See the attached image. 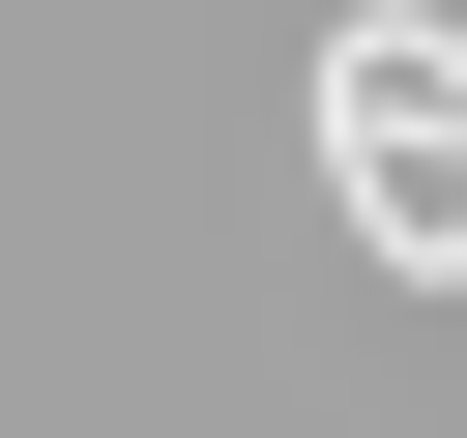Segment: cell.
<instances>
[{
	"label": "cell",
	"instance_id": "1",
	"mask_svg": "<svg viewBox=\"0 0 467 438\" xmlns=\"http://www.w3.org/2000/svg\"><path fill=\"white\" fill-rule=\"evenodd\" d=\"M321 175H350V234L409 292H467V29L438 0H350L321 29Z\"/></svg>",
	"mask_w": 467,
	"mask_h": 438
}]
</instances>
